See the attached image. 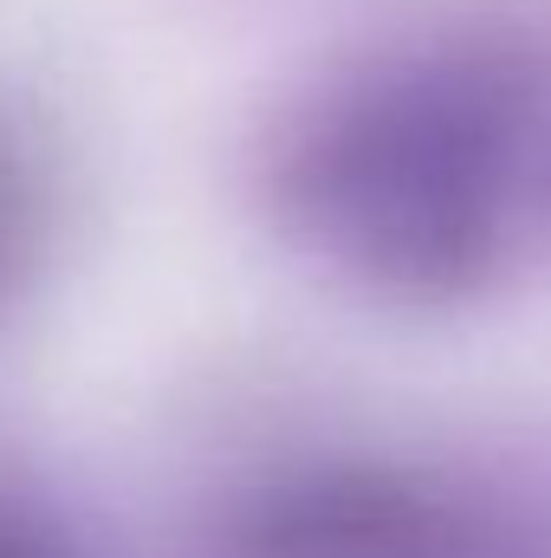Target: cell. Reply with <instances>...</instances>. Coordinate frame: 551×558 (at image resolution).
Masks as SVG:
<instances>
[{
	"mask_svg": "<svg viewBox=\"0 0 551 558\" xmlns=\"http://www.w3.org/2000/svg\"><path fill=\"white\" fill-rule=\"evenodd\" d=\"M0 558H46V553L26 546V533H7V526H0Z\"/></svg>",
	"mask_w": 551,
	"mask_h": 558,
	"instance_id": "obj_3",
	"label": "cell"
},
{
	"mask_svg": "<svg viewBox=\"0 0 551 558\" xmlns=\"http://www.w3.org/2000/svg\"><path fill=\"white\" fill-rule=\"evenodd\" d=\"M7 241H13V182L0 169V260H7Z\"/></svg>",
	"mask_w": 551,
	"mask_h": 558,
	"instance_id": "obj_2",
	"label": "cell"
},
{
	"mask_svg": "<svg viewBox=\"0 0 551 558\" xmlns=\"http://www.w3.org/2000/svg\"><path fill=\"white\" fill-rule=\"evenodd\" d=\"M546 162V98L519 52L434 39L318 98L285 149V215L357 279L461 292L506 254Z\"/></svg>",
	"mask_w": 551,
	"mask_h": 558,
	"instance_id": "obj_1",
	"label": "cell"
}]
</instances>
